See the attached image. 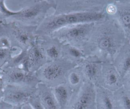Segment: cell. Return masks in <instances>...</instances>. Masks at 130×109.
Listing matches in <instances>:
<instances>
[{"mask_svg":"<svg viewBox=\"0 0 130 109\" xmlns=\"http://www.w3.org/2000/svg\"><path fill=\"white\" fill-rule=\"evenodd\" d=\"M37 93L44 109H59L52 88L40 83Z\"/></svg>","mask_w":130,"mask_h":109,"instance_id":"obj_17","label":"cell"},{"mask_svg":"<svg viewBox=\"0 0 130 109\" xmlns=\"http://www.w3.org/2000/svg\"><path fill=\"white\" fill-rule=\"evenodd\" d=\"M112 64L122 77L130 71V42L127 39Z\"/></svg>","mask_w":130,"mask_h":109,"instance_id":"obj_15","label":"cell"},{"mask_svg":"<svg viewBox=\"0 0 130 109\" xmlns=\"http://www.w3.org/2000/svg\"><path fill=\"white\" fill-rule=\"evenodd\" d=\"M114 4L115 12L109 18H112L117 22L127 37L130 34V0H114Z\"/></svg>","mask_w":130,"mask_h":109,"instance_id":"obj_13","label":"cell"},{"mask_svg":"<svg viewBox=\"0 0 130 109\" xmlns=\"http://www.w3.org/2000/svg\"><path fill=\"white\" fill-rule=\"evenodd\" d=\"M2 31H3V26H2L1 25H0V32H1Z\"/></svg>","mask_w":130,"mask_h":109,"instance_id":"obj_31","label":"cell"},{"mask_svg":"<svg viewBox=\"0 0 130 109\" xmlns=\"http://www.w3.org/2000/svg\"><path fill=\"white\" fill-rule=\"evenodd\" d=\"M115 109H130V91L123 86L114 92Z\"/></svg>","mask_w":130,"mask_h":109,"instance_id":"obj_22","label":"cell"},{"mask_svg":"<svg viewBox=\"0 0 130 109\" xmlns=\"http://www.w3.org/2000/svg\"><path fill=\"white\" fill-rule=\"evenodd\" d=\"M126 40V34L117 22L106 16L95 22L89 40L82 49L86 57L95 56L103 62L112 63Z\"/></svg>","mask_w":130,"mask_h":109,"instance_id":"obj_1","label":"cell"},{"mask_svg":"<svg viewBox=\"0 0 130 109\" xmlns=\"http://www.w3.org/2000/svg\"><path fill=\"white\" fill-rule=\"evenodd\" d=\"M96 85L114 92L122 87L123 77L112 63L103 62L100 78Z\"/></svg>","mask_w":130,"mask_h":109,"instance_id":"obj_10","label":"cell"},{"mask_svg":"<svg viewBox=\"0 0 130 109\" xmlns=\"http://www.w3.org/2000/svg\"><path fill=\"white\" fill-rule=\"evenodd\" d=\"M5 87V83L0 74V99H2Z\"/></svg>","mask_w":130,"mask_h":109,"instance_id":"obj_28","label":"cell"},{"mask_svg":"<svg viewBox=\"0 0 130 109\" xmlns=\"http://www.w3.org/2000/svg\"><path fill=\"white\" fill-rule=\"evenodd\" d=\"M14 107L4 101L2 99H0V109H12Z\"/></svg>","mask_w":130,"mask_h":109,"instance_id":"obj_27","label":"cell"},{"mask_svg":"<svg viewBox=\"0 0 130 109\" xmlns=\"http://www.w3.org/2000/svg\"><path fill=\"white\" fill-rule=\"evenodd\" d=\"M111 0H57L54 14L104 12Z\"/></svg>","mask_w":130,"mask_h":109,"instance_id":"obj_6","label":"cell"},{"mask_svg":"<svg viewBox=\"0 0 130 109\" xmlns=\"http://www.w3.org/2000/svg\"><path fill=\"white\" fill-rule=\"evenodd\" d=\"M95 22L69 25L54 32L50 35L63 44L71 45L82 49L87 42Z\"/></svg>","mask_w":130,"mask_h":109,"instance_id":"obj_4","label":"cell"},{"mask_svg":"<svg viewBox=\"0 0 130 109\" xmlns=\"http://www.w3.org/2000/svg\"><path fill=\"white\" fill-rule=\"evenodd\" d=\"M86 57L82 49L71 45L63 44L62 59L78 66Z\"/></svg>","mask_w":130,"mask_h":109,"instance_id":"obj_19","label":"cell"},{"mask_svg":"<svg viewBox=\"0 0 130 109\" xmlns=\"http://www.w3.org/2000/svg\"><path fill=\"white\" fill-rule=\"evenodd\" d=\"M27 57L29 70L31 72L35 73L47 62L44 53L37 42V38L27 50Z\"/></svg>","mask_w":130,"mask_h":109,"instance_id":"obj_14","label":"cell"},{"mask_svg":"<svg viewBox=\"0 0 130 109\" xmlns=\"http://www.w3.org/2000/svg\"><path fill=\"white\" fill-rule=\"evenodd\" d=\"M55 1H38L34 4L25 7L21 10L14 11V15L10 18L15 19L23 25H30L37 27L47 17L49 12L55 8Z\"/></svg>","mask_w":130,"mask_h":109,"instance_id":"obj_5","label":"cell"},{"mask_svg":"<svg viewBox=\"0 0 130 109\" xmlns=\"http://www.w3.org/2000/svg\"><path fill=\"white\" fill-rule=\"evenodd\" d=\"M13 31V34L14 36L17 43H18L20 46L24 47V49H26L25 47L27 46H29L32 44V43L35 41L32 40L33 37H32V35L33 33L31 32L30 30L31 27L30 26H25L24 28L22 26L19 27V26H16L15 24L14 25Z\"/></svg>","mask_w":130,"mask_h":109,"instance_id":"obj_20","label":"cell"},{"mask_svg":"<svg viewBox=\"0 0 130 109\" xmlns=\"http://www.w3.org/2000/svg\"><path fill=\"white\" fill-rule=\"evenodd\" d=\"M11 50L10 48H5L0 47V69L4 63L8 62L9 57L11 56Z\"/></svg>","mask_w":130,"mask_h":109,"instance_id":"obj_24","label":"cell"},{"mask_svg":"<svg viewBox=\"0 0 130 109\" xmlns=\"http://www.w3.org/2000/svg\"><path fill=\"white\" fill-rule=\"evenodd\" d=\"M95 105L96 109H115L114 92L96 85Z\"/></svg>","mask_w":130,"mask_h":109,"instance_id":"obj_16","label":"cell"},{"mask_svg":"<svg viewBox=\"0 0 130 109\" xmlns=\"http://www.w3.org/2000/svg\"><path fill=\"white\" fill-rule=\"evenodd\" d=\"M103 62L95 56H87L78 65L86 81L96 85L101 74Z\"/></svg>","mask_w":130,"mask_h":109,"instance_id":"obj_12","label":"cell"},{"mask_svg":"<svg viewBox=\"0 0 130 109\" xmlns=\"http://www.w3.org/2000/svg\"><path fill=\"white\" fill-rule=\"evenodd\" d=\"M122 86L130 91V71L123 77Z\"/></svg>","mask_w":130,"mask_h":109,"instance_id":"obj_25","label":"cell"},{"mask_svg":"<svg viewBox=\"0 0 130 109\" xmlns=\"http://www.w3.org/2000/svg\"><path fill=\"white\" fill-rule=\"evenodd\" d=\"M37 40L42 48L47 62L61 58L63 44L51 36H37Z\"/></svg>","mask_w":130,"mask_h":109,"instance_id":"obj_11","label":"cell"},{"mask_svg":"<svg viewBox=\"0 0 130 109\" xmlns=\"http://www.w3.org/2000/svg\"><path fill=\"white\" fill-rule=\"evenodd\" d=\"M59 109H67L71 100L73 91L66 83L52 88Z\"/></svg>","mask_w":130,"mask_h":109,"instance_id":"obj_18","label":"cell"},{"mask_svg":"<svg viewBox=\"0 0 130 109\" xmlns=\"http://www.w3.org/2000/svg\"><path fill=\"white\" fill-rule=\"evenodd\" d=\"M67 109H96L95 86L86 81L78 90L73 92Z\"/></svg>","mask_w":130,"mask_h":109,"instance_id":"obj_8","label":"cell"},{"mask_svg":"<svg viewBox=\"0 0 130 109\" xmlns=\"http://www.w3.org/2000/svg\"><path fill=\"white\" fill-rule=\"evenodd\" d=\"M1 76L5 86L8 85L37 87L40 83L36 73L26 72L17 67H5L0 69Z\"/></svg>","mask_w":130,"mask_h":109,"instance_id":"obj_7","label":"cell"},{"mask_svg":"<svg viewBox=\"0 0 130 109\" xmlns=\"http://www.w3.org/2000/svg\"><path fill=\"white\" fill-rule=\"evenodd\" d=\"M11 43L9 39L6 37H0V47L10 48Z\"/></svg>","mask_w":130,"mask_h":109,"instance_id":"obj_26","label":"cell"},{"mask_svg":"<svg viewBox=\"0 0 130 109\" xmlns=\"http://www.w3.org/2000/svg\"><path fill=\"white\" fill-rule=\"evenodd\" d=\"M37 93V87L24 86L6 85L2 99L13 106H23Z\"/></svg>","mask_w":130,"mask_h":109,"instance_id":"obj_9","label":"cell"},{"mask_svg":"<svg viewBox=\"0 0 130 109\" xmlns=\"http://www.w3.org/2000/svg\"><path fill=\"white\" fill-rule=\"evenodd\" d=\"M22 106H14L12 109H21Z\"/></svg>","mask_w":130,"mask_h":109,"instance_id":"obj_30","label":"cell"},{"mask_svg":"<svg viewBox=\"0 0 130 109\" xmlns=\"http://www.w3.org/2000/svg\"><path fill=\"white\" fill-rule=\"evenodd\" d=\"M85 81L81 68L77 66L69 72L65 83L74 92L78 90Z\"/></svg>","mask_w":130,"mask_h":109,"instance_id":"obj_21","label":"cell"},{"mask_svg":"<svg viewBox=\"0 0 130 109\" xmlns=\"http://www.w3.org/2000/svg\"><path fill=\"white\" fill-rule=\"evenodd\" d=\"M76 66L61 58L46 63L35 73L41 83L53 88L65 83L68 73Z\"/></svg>","mask_w":130,"mask_h":109,"instance_id":"obj_3","label":"cell"},{"mask_svg":"<svg viewBox=\"0 0 130 109\" xmlns=\"http://www.w3.org/2000/svg\"><path fill=\"white\" fill-rule=\"evenodd\" d=\"M27 103L32 109H44L38 93L29 99Z\"/></svg>","mask_w":130,"mask_h":109,"instance_id":"obj_23","label":"cell"},{"mask_svg":"<svg viewBox=\"0 0 130 109\" xmlns=\"http://www.w3.org/2000/svg\"><path fill=\"white\" fill-rule=\"evenodd\" d=\"M21 109H32V108L31 107V106L28 103H26V104L23 105L22 106Z\"/></svg>","mask_w":130,"mask_h":109,"instance_id":"obj_29","label":"cell"},{"mask_svg":"<svg viewBox=\"0 0 130 109\" xmlns=\"http://www.w3.org/2000/svg\"><path fill=\"white\" fill-rule=\"evenodd\" d=\"M106 17L105 12L51 14L46 17L37 27V36H49L63 27L80 23L96 22Z\"/></svg>","mask_w":130,"mask_h":109,"instance_id":"obj_2","label":"cell"}]
</instances>
